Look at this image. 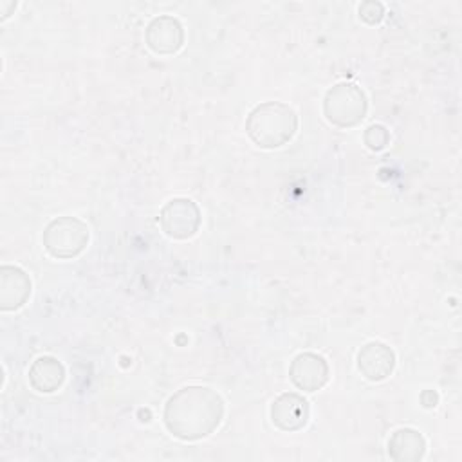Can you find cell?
<instances>
[{
  "label": "cell",
  "mask_w": 462,
  "mask_h": 462,
  "mask_svg": "<svg viewBox=\"0 0 462 462\" xmlns=\"http://www.w3.org/2000/svg\"><path fill=\"white\" fill-rule=\"evenodd\" d=\"M224 419V401L209 386H184L164 404L162 420L166 430L184 442L209 437Z\"/></svg>",
  "instance_id": "6da1fadb"
},
{
  "label": "cell",
  "mask_w": 462,
  "mask_h": 462,
  "mask_svg": "<svg viewBox=\"0 0 462 462\" xmlns=\"http://www.w3.org/2000/svg\"><path fill=\"white\" fill-rule=\"evenodd\" d=\"M298 130L296 112L282 101H265L256 105L245 119L247 137L263 150H274L287 144Z\"/></svg>",
  "instance_id": "7a4b0ae2"
},
{
  "label": "cell",
  "mask_w": 462,
  "mask_h": 462,
  "mask_svg": "<svg viewBox=\"0 0 462 462\" xmlns=\"http://www.w3.org/2000/svg\"><path fill=\"white\" fill-rule=\"evenodd\" d=\"M368 112V99L361 87L350 81H339L330 87L323 97V116L337 128L359 125Z\"/></svg>",
  "instance_id": "3957f363"
},
{
  "label": "cell",
  "mask_w": 462,
  "mask_h": 462,
  "mask_svg": "<svg viewBox=\"0 0 462 462\" xmlns=\"http://www.w3.org/2000/svg\"><path fill=\"white\" fill-rule=\"evenodd\" d=\"M88 226L78 217H56L52 218L42 235L45 251L58 260H70L81 254L88 244Z\"/></svg>",
  "instance_id": "277c9868"
},
{
  "label": "cell",
  "mask_w": 462,
  "mask_h": 462,
  "mask_svg": "<svg viewBox=\"0 0 462 462\" xmlns=\"http://www.w3.org/2000/svg\"><path fill=\"white\" fill-rule=\"evenodd\" d=\"M202 222L199 206L186 197L168 200L159 211V226L162 233L173 240L191 238Z\"/></svg>",
  "instance_id": "5b68a950"
},
{
  "label": "cell",
  "mask_w": 462,
  "mask_h": 462,
  "mask_svg": "<svg viewBox=\"0 0 462 462\" xmlns=\"http://www.w3.org/2000/svg\"><path fill=\"white\" fill-rule=\"evenodd\" d=\"M330 377L328 363L323 356L314 352L298 354L289 365V379L291 383L303 392H318L321 390Z\"/></svg>",
  "instance_id": "8992f818"
},
{
  "label": "cell",
  "mask_w": 462,
  "mask_h": 462,
  "mask_svg": "<svg viewBox=\"0 0 462 462\" xmlns=\"http://www.w3.org/2000/svg\"><path fill=\"white\" fill-rule=\"evenodd\" d=\"M271 422L287 433L300 431L307 426L310 417L309 401L296 393V392H285L278 395L271 404Z\"/></svg>",
  "instance_id": "52a82bcc"
},
{
  "label": "cell",
  "mask_w": 462,
  "mask_h": 462,
  "mask_svg": "<svg viewBox=\"0 0 462 462\" xmlns=\"http://www.w3.org/2000/svg\"><path fill=\"white\" fill-rule=\"evenodd\" d=\"M144 42L155 54H175L184 45V27L170 14H159L144 29Z\"/></svg>",
  "instance_id": "ba28073f"
},
{
  "label": "cell",
  "mask_w": 462,
  "mask_h": 462,
  "mask_svg": "<svg viewBox=\"0 0 462 462\" xmlns=\"http://www.w3.org/2000/svg\"><path fill=\"white\" fill-rule=\"evenodd\" d=\"M357 370L372 383L384 381L395 368V352L383 341H368L357 350Z\"/></svg>",
  "instance_id": "9c48e42d"
},
{
  "label": "cell",
  "mask_w": 462,
  "mask_h": 462,
  "mask_svg": "<svg viewBox=\"0 0 462 462\" xmlns=\"http://www.w3.org/2000/svg\"><path fill=\"white\" fill-rule=\"evenodd\" d=\"M31 296V278L18 265L0 267V310L11 312L25 305Z\"/></svg>",
  "instance_id": "30bf717a"
},
{
  "label": "cell",
  "mask_w": 462,
  "mask_h": 462,
  "mask_svg": "<svg viewBox=\"0 0 462 462\" xmlns=\"http://www.w3.org/2000/svg\"><path fill=\"white\" fill-rule=\"evenodd\" d=\"M29 384L40 393H52L65 383V366L52 356H40L27 372Z\"/></svg>",
  "instance_id": "8fae6325"
},
{
  "label": "cell",
  "mask_w": 462,
  "mask_h": 462,
  "mask_svg": "<svg viewBox=\"0 0 462 462\" xmlns=\"http://www.w3.org/2000/svg\"><path fill=\"white\" fill-rule=\"evenodd\" d=\"M426 455V439L413 428H399L388 439V457L395 462H419Z\"/></svg>",
  "instance_id": "7c38bea8"
},
{
  "label": "cell",
  "mask_w": 462,
  "mask_h": 462,
  "mask_svg": "<svg viewBox=\"0 0 462 462\" xmlns=\"http://www.w3.org/2000/svg\"><path fill=\"white\" fill-rule=\"evenodd\" d=\"M363 141L365 144L374 150V152H381L388 146L390 143V134L383 125H370L365 134H363Z\"/></svg>",
  "instance_id": "4fadbf2b"
},
{
  "label": "cell",
  "mask_w": 462,
  "mask_h": 462,
  "mask_svg": "<svg viewBox=\"0 0 462 462\" xmlns=\"http://www.w3.org/2000/svg\"><path fill=\"white\" fill-rule=\"evenodd\" d=\"M359 13V18L370 25L374 23H379L384 16V5L381 2H375V0H366L359 5L357 9Z\"/></svg>",
  "instance_id": "5bb4252c"
},
{
  "label": "cell",
  "mask_w": 462,
  "mask_h": 462,
  "mask_svg": "<svg viewBox=\"0 0 462 462\" xmlns=\"http://www.w3.org/2000/svg\"><path fill=\"white\" fill-rule=\"evenodd\" d=\"M0 7L4 9V13H2V18H0V20H5V18L11 14V11H14V9H16V2H0Z\"/></svg>",
  "instance_id": "9a60e30c"
}]
</instances>
